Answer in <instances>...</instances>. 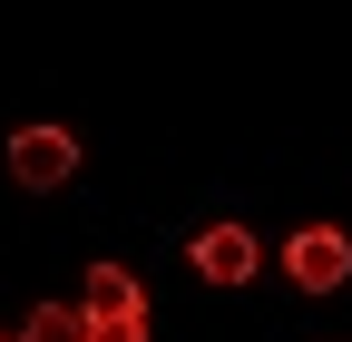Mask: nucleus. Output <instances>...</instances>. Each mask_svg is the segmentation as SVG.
Wrapping results in <instances>:
<instances>
[{
    "label": "nucleus",
    "mask_w": 352,
    "mask_h": 342,
    "mask_svg": "<svg viewBox=\"0 0 352 342\" xmlns=\"http://www.w3.org/2000/svg\"><path fill=\"white\" fill-rule=\"evenodd\" d=\"M69 176H78V137H69V127H10V186L59 196Z\"/></svg>",
    "instance_id": "obj_1"
},
{
    "label": "nucleus",
    "mask_w": 352,
    "mask_h": 342,
    "mask_svg": "<svg viewBox=\"0 0 352 342\" xmlns=\"http://www.w3.org/2000/svg\"><path fill=\"white\" fill-rule=\"evenodd\" d=\"M284 274H294L303 293H342V284H352V235H342V225H294Z\"/></svg>",
    "instance_id": "obj_2"
},
{
    "label": "nucleus",
    "mask_w": 352,
    "mask_h": 342,
    "mask_svg": "<svg viewBox=\"0 0 352 342\" xmlns=\"http://www.w3.org/2000/svg\"><path fill=\"white\" fill-rule=\"evenodd\" d=\"M186 264H196L206 284H226V293H235V284L264 274V244H254V225H206V235L186 244Z\"/></svg>",
    "instance_id": "obj_3"
},
{
    "label": "nucleus",
    "mask_w": 352,
    "mask_h": 342,
    "mask_svg": "<svg viewBox=\"0 0 352 342\" xmlns=\"http://www.w3.org/2000/svg\"><path fill=\"white\" fill-rule=\"evenodd\" d=\"M78 313H88V323H138V313H147V293H138V274H127V264H88Z\"/></svg>",
    "instance_id": "obj_4"
},
{
    "label": "nucleus",
    "mask_w": 352,
    "mask_h": 342,
    "mask_svg": "<svg viewBox=\"0 0 352 342\" xmlns=\"http://www.w3.org/2000/svg\"><path fill=\"white\" fill-rule=\"evenodd\" d=\"M20 342H88V313H78V304H30Z\"/></svg>",
    "instance_id": "obj_5"
},
{
    "label": "nucleus",
    "mask_w": 352,
    "mask_h": 342,
    "mask_svg": "<svg viewBox=\"0 0 352 342\" xmlns=\"http://www.w3.org/2000/svg\"><path fill=\"white\" fill-rule=\"evenodd\" d=\"M88 342H147V313L138 323H88Z\"/></svg>",
    "instance_id": "obj_6"
},
{
    "label": "nucleus",
    "mask_w": 352,
    "mask_h": 342,
    "mask_svg": "<svg viewBox=\"0 0 352 342\" xmlns=\"http://www.w3.org/2000/svg\"><path fill=\"white\" fill-rule=\"evenodd\" d=\"M0 342H20V332H0Z\"/></svg>",
    "instance_id": "obj_7"
}]
</instances>
